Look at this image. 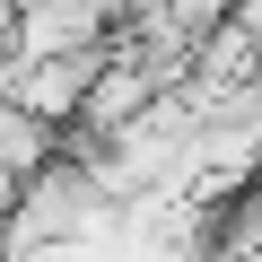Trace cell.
Instances as JSON below:
<instances>
[{"label": "cell", "instance_id": "obj_1", "mask_svg": "<svg viewBox=\"0 0 262 262\" xmlns=\"http://www.w3.org/2000/svg\"><path fill=\"white\" fill-rule=\"evenodd\" d=\"M114 9L105 0H18V44L9 61H61V53H105Z\"/></svg>", "mask_w": 262, "mask_h": 262}, {"label": "cell", "instance_id": "obj_2", "mask_svg": "<svg viewBox=\"0 0 262 262\" xmlns=\"http://www.w3.org/2000/svg\"><path fill=\"white\" fill-rule=\"evenodd\" d=\"M96 61L105 53H61V61H9V105L53 122V131H79L88 114V88H96Z\"/></svg>", "mask_w": 262, "mask_h": 262}]
</instances>
